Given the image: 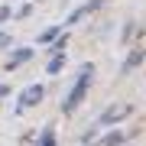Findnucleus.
<instances>
[{
    "mask_svg": "<svg viewBox=\"0 0 146 146\" xmlns=\"http://www.w3.org/2000/svg\"><path fill=\"white\" fill-rule=\"evenodd\" d=\"M7 94H10V88H7V84H0V98H7Z\"/></svg>",
    "mask_w": 146,
    "mask_h": 146,
    "instance_id": "13",
    "label": "nucleus"
},
{
    "mask_svg": "<svg viewBox=\"0 0 146 146\" xmlns=\"http://www.w3.org/2000/svg\"><path fill=\"white\" fill-rule=\"evenodd\" d=\"M62 68H65V55H52L49 65H46V72H49V75H58Z\"/></svg>",
    "mask_w": 146,
    "mask_h": 146,
    "instance_id": "4",
    "label": "nucleus"
},
{
    "mask_svg": "<svg viewBox=\"0 0 146 146\" xmlns=\"http://www.w3.org/2000/svg\"><path fill=\"white\" fill-rule=\"evenodd\" d=\"M117 114H120V110H117V107H107V110H104V114H101V123H114V120H120Z\"/></svg>",
    "mask_w": 146,
    "mask_h": 146,
    "instance_id": "8",
    "label": "nucleus"
},
{
    "mask_svg": "<svg viewBox=\"0 0 146 146\" xmlns=\"http://www.w3.org/2000/svg\"><path fill=\"white\" fill-rule=\"evenodd\" d=\"M10 46V36H7V33H0V49H7Z\"/></svg>",
    "mask_w": 146,
    "mask_h": 146,
    "instance_id": "12",
    "label": "nucleus"
},
{
    "mask_svg": "<svg viewBox=\"0 0 146 146\" xmlns=\"http://www.w3.org/2000/svg\"><path fill=\"white\" fill-rule=\"evenodd\" d=\"M140 58H143V52H133L130 58H127V65H123V72H130V68H133L136 62H140Z\"/></svg>",
    "mask_w": 146,
    "mask_h": 146,
    "instance_id": "9",
    "label": "nucleus"
},
{
    "mask_svg": "<svg viewBox=\"0 0 146 146\" xmlns=\"http://www.w3.org/2000/svg\"><path fill=\"white\" fill-rule=\"evenodd\" d=\"M39 146H55V130H52V127H46V130H42Z\"/></svg>",
    "mask_w": 146,
    "mask_h": 146,
    "instance_id": "6",
    "label": "nucleus"
},
{
    "mask_svg": "<svg viewBox=\"0 0 146 146\" xmlns=\"http://www.w3.org/2000/svg\"><path fill=\"white\" fill-rule=\"evenodd\" d=\"M29 13H33V3H23V7H20V13H16V16H29Z\"/></svg>",
    "mask_w": 146,
    "mask_h": 146,
    "instance_id": "11",
    "label": "nucleus"
},
{
    "mask_svg": "<svg viewBox=\"0 0 146 146\" xmlns=\"http://www.w3.org/2000/svg\"><path fill=\"white\" fill-rule=\"evenodd\" d=\"M101 143H104V146H120V143H123V133H120V130H117V133H107Z\"/></svg>",
    "mask_w": 146,
    "mask_h": 146,
    "instance_id": "7",
    "label": "nucleus"
},
{
    "mask_svg": "<svg viewBox=\"0 0 146 146\" xmlns=\"http://www.w3.org/2000/svg\"><path fill=\"white\" fill-rule=\"evenodd\" d=\"M91 78H94V68L84 65L81 75L75 78V88L68 91V98L62 101V114H75V110H78V104L84 101V94H88V88H91Z\"/></svg>",
    "mask_w": 146,
    "mask_h": 146,
    "instance_id": "1",
    "label": "nucleus"
},
{
    "mask_svg": "<svg viewBox=\"0 0 146 146\" xmlns=\"http://www.w3.org/2000/svg\"><path fill=\"white\" fill-rule=\"evenodd\" d=\"M42 94H46V88H42V84H29V88H23L20 101H16V114H23V110L33 107V104H39V101H42Z\"/></svg>",
    "mask_w": 146,
    "mask_h": 146,
    "instance_id": "2",
    "label": "nucleus"
},
{
    "mask_svg": "<svg viewBox=\"0 0 146 146\" xmlns=\"http://www.w3.org/2000/svg\"><path fill=\"white\" fill-rule=\"evenodd\" d=\"M10 16H13L10 7H0V23H3V20H10Z\"/></svg>",
    "mask_w": 146,
    "mask_h": 146,
    "instance_id": "10",
    "label": "nucleus"
},
{
    "mask_svg": "<svg viewBox=\"0 0 146 146\" xmlns=\"http://www.w3.org/2000/svg\"><path fill=\"white\" fill-rule=\"evenodd\" d=\"M58 33H62V26H49V29H42V33H39V42H42V46H49V42H52Z\"/></svg>",
    "mask_w": 146,
    "mask_h": 146,
    "instance_id": "5",
    "label": "nucleus"
},
{
    "mask_svg": "<svg viewBox=\"0 0 146 146\" xmlns=\"http://www.w3.org/2000/svg\"><path fill=\"white\" fill-rule=\"evenodd\" d=\"M29 58H33V49H26V46H20V49H13V52H10V58H7V72H13V68H20V65H26L29 62Z\"/></svg>",
    "mask_w": 146,
    "mask_h": 146,
    "instance_id": "3",
    "label": "nucleus"
}]
</instances>
